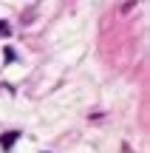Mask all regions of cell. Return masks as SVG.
<instances>
[{
    "instance_id": "6da1fadb",
    "label": "cell",
    "mask_w": 150,
    "mask_h": 153,
    "mask_svg": "<svg viewBox=\"0 0 150 153\" xmlns=\"http://www.w3.org/2000/svg\"><path fill=\"white\" fill-rule=\"evenodd\" d=\"M17 139H20V133H17V131L3 133V136H0V148H3V150H11V145H14Z\"/></svg>"
},
{
    "instance_id": "7a4b0ae2",
    "label": "cell",
    "mask_w": 150,
    "mask_h": 153,
    "mask_svg": "<svg viewBox=\"0 0 150 153\" xmlns=\"http://www.w3.org/2000/svg\"><path fill=\"white\" fill-rule=\"evenodd\" d=\"M9 34H11V28L6 26V20H0V37H9Z\"/></svg>"
}]
</instances>
